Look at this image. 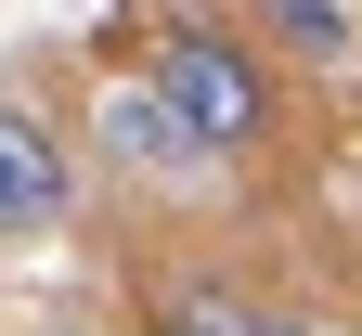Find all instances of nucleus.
<instances>
[{
	"mask_svg": "<svg viewBox=\"0 0 362 336\" xmlns=\"http://www.w3.org/2000/svg\"><path fill=\"white\" fill-rule=\"evenodd\" d=\"M52 336H78V323H52Z\"/></svg>",
	"mask_w": 362,
	"mask_h": 336,
	"instance_id": "nucleus-6",
	"label": "nucleus"
},
{
	"mask_svg": "<svg viewBox=\"0 0 362 336\" xmlns=\"http://www.w3.org/2000/svg\"><path fill=\"white\" fill-rule=\"evenodd\" d=\"M156 91H168V117L194 129V156H246L272 129V65L233 26H168L156 39Z\"/></svg>",
	"mask_w": 362,
	"mask_h": 336,
	"instance_id": "nucleus-1",
	"label": "nucleus"
},
{
	"mask_svg": "<svg viewBox=\"0 0 362 336\" xmlns=\"http://www.w3.org/2000/svg\"><path fill=\"white\" fill-rule=\"evenodd\" d=\"M156 336H272V323L233 298V284H181V298L156 311Z\"/></svg>",
	"mask_w": 362,
	"mask_h": 336,
	"instance_id": "nucleus-4",
	"label": "nucleus"
},
{
	"mask_svg": "<svg viewBox=\"0 0 362 336\" xmlns=\"http://www.w3.org/2000/svg\"><path fill=\"white\" fill-rule=\"evenodd\" d=\"M259 26L285 39L298 65H337V52H349V0H259Z\"/></svg>",
	"mask_w": 362,
	"mask_h": 336,
	"instance_id": "nucleus-3",
	"label": "nucleus"
},
{
	"mask_svg": "<svg viewBox=\"0 0 362 336\" xmlns=\"http://www.w3.org/2000/svg\"><path fill=\"white\" fill-rule=\"evenodd\" d=\"M65 195H78V181H65V142L39 129L26 104H0V233H52Z\"/></svg>",
	"mask_w": 362,
	"mask_h": 336,
	"instance_id": "nucleus-2",
	"label": "nucleus"
},
{
	"mask_svg": "<svg viewBox=\"0 0 362 336\" xmlns=\"http://www.w3.org/2000/svg\"><path fill=\"white\" fill-rule=\"evenodd\" d=\"M272 336H337V323H272Z\"/></svg>",
	"mask_w": 362,
	"mask_h": 336,
	"instance_id": "nucleus-5",
	"label": "nucleus"
}]
</instances>
